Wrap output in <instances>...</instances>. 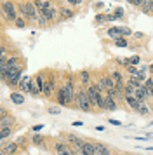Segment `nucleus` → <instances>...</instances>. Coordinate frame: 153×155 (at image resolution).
Here are the masks:
<instances>
[{"label":"nucleus","mask_w":153,"mask_h":155,"mask_svg":"<svg viewBox=\"0 0 153 155\" xmlns=\"http://www.w3.org/2000/svg\"><path fill=\"white\" fill-rule=\"evenodd\" d=\"M71 16H73V12L68 11V9H63L61 11V18H71Z\"/></svg>","instance_id":"72a5a7b5"},{"label":"nucleus","mask_w":153,"mask_h":155,"mask_svg":"<svg viewBox=\"0 0 153 155\" xmlns=\"http://www.w3.org/2000/svg\"><path fill=\"white\" fill-rule=\"evenodd\" d=\"M42 129H44V126H42V124H37V126L33 127V131H35V133H38V131H42Z\"/></svg>","instance_id":"4c0bfd02"},{"label":"nucleus","mask_w":153,"mask_h":155,"mask_svg":"<svg viewBox=\"0 0 153 155\" xmlns=\"http://www.w3.org/2000/svg\"><path fill=\"white\" fill-rule=\"evenodd\" d=\"M2 11H4V14L9 21H16L18 19V11H16V5H14L12 2H4L2 4Z\"/></svg>","instance_id":"20e7f679"},{"label":"nucleus","mask_w":153,"mask_h":155,"mask_svg":"<svg viewBox=\"0 0 153 155\" xmlns=\"http://www.w3.org/2000/svg\"><path fill=\"white\" fill-rule=\"evenodd\" d=\"M139 61H141V59H139V56H131V58H125L124 63L125 64H139Z\"/></svg>","instance_id":"b1692460"},{"label":"nucleus","mask_w":153,"mask_h":155,"mask_svg":"<svg viewBox=\"0 0 153 155\" xmlns=\"http://www.w3.org/2000/svg\"><path fill=\"white\" fill-rule=\"evenodd\" d=\"M18 145L19 147H26V140L24 138H18Z\"/></svg>","instance_id":"c9c22d12"},{"label":"nucleus","mask_w":153,"mask_h":155,"mask_svg":"<svg viewBox=\"0 0 153 155\" xmlns=\"http://www.w3.org/2000/svg\"><path fill=\"white\" fill-rule=\"evenodd\" d=\"M148 70H150V73H151V75H153V63L150 64V66H148Z\"/></svg>","instance_id":"c03bdc74"},{"label":"nucleus","mask_w":153,"mask_h":155,"mask_svg":"<svg viewBox=\"0 0 153 155\" xmlns=\"http://www.w3.org/2000/svg\"><path fill=\"white\" fill-rule=\"evenodd\" d=\"M44 14L49 18V21H52V19L56 18V9H54V7H49L47 11H44Z\"/></svg>","instance_id":"393cba45"},{"label":"nucleus","mask_w":153,"mask_h":155,"mask_svg":"<svg viewBox=\"0 0 153 155\" xmlns=\"http://www.w3.org/2000/svg\"><path fill=\"white\" fill-rule=\"evenodd\" d=\"M35 82H37V87H38V91H44V85H45V82H44V77L42 75H38V77L35 78Z\"/></svg>","instance_id":"cd10ccee"},{"label":"nucleus","mask_w":153,"mask_h":155,"mask_svg":"<svg viewBox=\"0 0 153 155\" xmlns=\"http://www.w3.org/2000/svg\"><path fill=\"white\" fill-rule=\"evenodd\" d=\"M31 141H33V145H44V136L42 134H33Z\"/></svg>","instance_id":"a878e982"},{"label":"nucleus","mask_w":153,"mask_h":155,"mask_svg":"<svg viewBox=\"0 0 153 155\" xmlns=\"http://www.w3.org/2000/svg\"><path fill=\"white\" fill-rule=\"evenodd\" d=\"M5 115H7V112L2 108V110H0V119H2V117H5Z\"/></svg>","instance_id":"a19ab883"},{"label":"nucleus","mask_w":153,"mask_h":155,"mask_svg":"<svg viewBox=\"0 0 153 155\" xmlns=\"http://www.w3.org/2000/svg\"><path fill=\"white\" fill-rule=\"evenodd\" d=\"M19 9H21V12H23V16H26L28 19H37V18H38V9H37V5L31 4V2L21 4Z\"/></svg>","instance_id":"7ed1b4c3"},{"label":"nucleus","mask_w":153,"mask_h":155,"mask_svg":"<svg viewBox=\"0 0 153 155\" xmlns=\"http://www.w3.org/2000/svg\"><path fill=\"white\" fill-rule=\"evenodd\" d=\"M61 91H63V94H64V98H66V101H68V105H70L76 96V91H75V87H73V84H71V80H68L66 84L63 85Z\"/></svg>","instance_id":"39448f33"},{"label":"nucleus","mask_w":153,"mask_h":155,"mask_svg":"<svg viewBox=\"0 0 153 155\" xmlns=\"http://www.w3.org/2000/svg\"><path fill=\"white\" fill-rule=\"evenodd\" d=\"M127 71H129L131 75H138L139 73V70L136 68V66H132V64H127Z\"/></svg>","instance_id":"473e14b6"},{"label":"nucleus","mask_w":153,"mask_h":155,"mask_svg":"<svg viewBox=\"0 0 153 155\" xmlns=\"http://www.w3.org/2000/svg\"><path fill=\"white\" fill-rule=\"evenodd\" d=\"M122 35L129 37V35H134V33H132V31H131V30H129V28H122Z\"/></svg>","instance_id":"f704fd0d"},{"label":"nucleus","mask_w":153,"mask_h":155,"mask_svg":"<svg viewBox=\"0 0 153 155\" xmlns=\"http://www.w3.org/2000/svg\"><path fill=\"white\" fill-rule=\"evenodd\" d=\"M115 45H117V47H127V40L120 37V38H117V40H115Z\"/></svg>","instance_id":"c756f323"},{"label":"nucleus","mask_w":153,"mask_h":155,"mask_svg":"<svg viewBox=\"0 0 153 155\" xmlns=\"http://www.w3.org/2000/svg\"><path fill=\"white\" fill-rule=\"evenodd\" d=\"M103 21H110V16H104V14H97L96 16V23H99V25H101V23Z\"/></svg>","instance_id":"c85d7f7f"},{"label":"nucleus","mask_w":153,"mask_h":155,"mask_svg":"<svg viewBox=\"0 0 153 155\" xmlns=\"http://www.w3.org/2000/svg\"><path fill=\"white\" fill-rule=\"evenodd\" d=\"M103 80H104V85H106V92L115 87V80H113V77H111V75H106V77H103Z\"/></svg>","instance_id":"a211bd4d"},{"label":"nucleus","mask_w":153,"mask_h":155,"mask_svg":"<svg viewBox=\"0 0 153 155\" xmlns=\"http://www.w3.org/2000/svg\"><path fill=\"white\" fill-rule=\"evenodd\" d=\"M14 25H16L18 28H24V26H26V21H24V19H21V18H18V19L14 21Z\"/></svg>","instance_id":"2f4dec72"},{"label":"nucleus","mask_w":153,"mask_h":155,"mask_svg":"<svg viewBox=\"0 0 153 155\" xmlns=\"http://www.w3.org/2000/svg\"><path fill=\"white\" fill-rule=\"evenodd\" d=\"M56 98H57V103H59V105H68V101H66V98H64V94H63V91L61 89H59V91L56 92Z\"/></svg>","instance_id":"412c9836"},{"label":"nucleus","mask_w":153,"mask_h":155,"mask_svg":"<svg viewBox=\"0 0 153 155\" xmlns=\"http://www.w3.org/2000/svg\"><path fill=\"white\" fill-rule=\"evenodd\" d=\"M44 96H45V98H50V96H52V94H54V78L50 77L49 78V82H45V85H44Z\"/></svg>","instance_id":"9b49d317"},{"label":"nucleus","mask_w":153,"mask_h":155,"mask_svg":"<svg viewBox=\"0 0 153 155\" xmlns=\"http://www.w3.org/2000/svg\"><path fill=\"white\" fill-rule=\"evenodd\" d=\"M68 141H70V143H71L75 148H78V150H80V148L83 147V143H85V141L80 140V138H78V136H75V134H70V136H68Z\"/></svg>","instance_id":"4468645a"},{"label":"nucleus","mask_w":153,"mask_h":155,"mask_svg":"<svg viewBox=\"0 0 153 155\" xmlns=\"http://www.w3.org/2000/svg\"><path fill=\"white\" fill-rule=\"evenodd\" d=\"M127 2H131V4H134V0H127Z\"/></svg>","instance_id":"a18cd8bd"},{"label":"nucleus","mask_w":153,"mask_h":155,"mask_svg":"<svg viewBox=\"0 0 153 155\" xmlns=\"http://www.w3.org/2000/svg\"><path fill=\"white\" fill-rule=\"evenodd\" d=\"M75 103H76V108H80L83 112H90V108H92V103H90L89 96H87V91H76V96H75Z\"/></svg>","instance_id":"f03ea898"},{"label":"nucleus","mask_w":153,"mask_h":155,"mask_svg":"<svg viewBox=\"0 0 153 155\" xmlns=\"http://www.w3.org/2000/svg\"><path fill=\"white\" fill-rule=\"evenodd\" d=\"M87 96H89L92 106H97L101 110H106L104 108V96H101V91H99L97 85H90L89 89H87Z\"/></svg>","instance_id":"f257e3e1"},{"label":"nucleus","mask_w":153,"mask_h":155,"mask_svg":"<svg viewBox=\"0 0 153 155\" xmlns=\"http://www.w3.org/2000/svg\"><path fill=\"white\" fill-rule=\"evenodd\" d=\"M21 68L19 70H14V71H9V75H7V82L11 85H19L21 82Z\"/></svg>","instance_id":"0eeeda50"},{"label":"nucleus","mask_w":153,"mask_h":155,"mask_svg":"<svg viewBox=\"0 0 153 155\" xmlns=\"http://www.w3.org/2000/svg\"><path fill=\"white\" fill-rule=\"evenodd\" d=\"M108 35H110L113 40H117V38H120V37H122V28H118V26H113V28L108 30Z\"/></svg>","instance_id":"2eb2a0df"},{"label":"nucleus","mask_w":153,"mask_h":155,"mask_svg":"<svg viewBox=\"0 0 153 155\" xmlns=\"http://www.w3.org/2000/svg\"><path fill=\"white\" fill-rule=\"evenodd\" d=\"M134 98L139 99V101H145L146 98H150V94H148V89L145 87V84L141 85V87H138V89H136V92H134Z\"/></svg>","instance_id":"1a4fd4ad"},{"label":"nucleus","mask_w":153,"mask_h":155,"mask_svg":"<svg viewBox=\"0 0 153 155\" xmlns=\"http://www.w3.org/2000/svg\"><path fill=\"white\" fill-rule=\"evenodd\" d=\"M11 133H12V129H11V127H0V138H2V140L9 138Z\"/></svg>","instance_id":"4be33fe9"},{"label":"nucleus","mask_w":153,"mask_h":155,"mask_svg":"<svg viewBox=\"0 0 153 155\" xmlns=\"http://www.w3.org/2000/svg\"><path fill=\"white\" fill-rule=\"evenodd\" d=\"M31 84H33V78L28 77V75H24V77L21 78L19 82V89L23 92H30V89H31Z\"/></svg>","instance_id":"6e6552de"},{"label":"nucleus","mask_w":153,"mask_h":155,"mask_svg":"<svg viewBox=\"0 0 153 155\" xmlns=\"http://www.w3.org/2000/svg\"><path fill=\"white\" fill-rule=\"evenodd\" d=\"M80 153L82 155H96V148H94V143L90 141H85L83 147L80 148Z\"/></svg>","instance_id":"9d476101"},{"label":"nucleus","mask_w":153,"mask_h":155,"mask_svg":"<svg viewBox=\"0 0 153 155\" xmlns=\"http://www.w3.org/2000/svg\"><path fill=\"white\" fill-rule=\"evenodd\" d=\"M139 115H148V113H150V108H148V105H146L145 101H141V103H139Z\"/></svg>","instance_id":"5701e85b"},{"label":"nucleus","mask_w":153,"mask_h":155,"mask_svg":"<svg viewBox=\"0 0 153 155\" xmlns=\"http://www.w3.org/2000/svg\"><path fill=\"white\" fill-rule=\"evenodd\" d=\"M56 153L57 155H76L75 150L76 148H73L71 145H66V143H56Z\"/></svg>","instance_id":"423d86ee"},{"label":"nucleus","mask_w":153,"mask_h":155,"mask_svg":"<svg viewBox=\"0 0 153 155\" xmlns=\"http://www.w3.org/2000/svg\"><path fill=\"white\" fill-rule=\"evenodd\" d=\"M134 37H136V38H141V37H143V33H139V31H136V33H134Z\"/></svg>","instance_id":"79ce46f5"},{"label":"nucleus","mask_w":153,"mask_h":155,"mask_svg":"<svg viewBox=\"0 0 153 155\" xmlns=\"http://www.w3.org/2000/svg\"><path fill=\"white\" fill-rule=\"evenodd\" d=\"M49 113H52V115H57V113H59V108H49Z\"/></svg>","instance_id":"58836bf2"},{"label":"nucleus","mask_w":153,"mask_h":155,"mask_svg":"<svg viewBox=\"0 0 153 155\" xmlns=\"http://www.w3.org/2000/svg\"><path fill=\"white\" fill-rule=\"evenodd\" d=\"M2 148L5 150V153H16L19 145H18V141H14V143H9V145H5V147H2Z\"/></svg>","instance_id":"dca6fc26"},{"label":"nucleus","mask_w":153,"mask_h":155,"mask_svg":"<svg viewBox=\"0 0 153 155\" xmlns=\"http://www.w3.org/2000/svg\"><path fill=\"white\" fill-rule=\"evenodd\" d=\"M37 21H38V25H47L49 23V18L44 12H38V18H37Z\"/></svg>","instance_id":"bb28decb"},{"label":"nucleus","mask_w":153,"mask_h":155,"mask_svg":"<svg viewBox=\"0 0 153 155\" xmlns=\"http://www.w3.org/2000/svg\"><path fill=\"white\" fill-rule=\"evenodd\" d=\"M124 98H125V101H127V105L131 106L134 112H138V110H139V103H141V101L136 99L134 96H124Z\"/></svg>","instance_id":"ddd939ff"},{"label":"nucleus","mask_w":153,"mask_h":155,"mask_svg":"<svg viewBox=\"0 0 153 155\" xmlns=\"http://www.w3.org/2000/svg\"><path fill=\"white\" fill-rule=\"evenodd\" d=\"M104 108H106V110H111V112H113V110H117L115 98H111L110 94H106V96H104Z\"/></svg>","instance_id":"f8f14e48"},{"label":"nucleus","mask_w":153,"mask_h":155,"mask_svg":"<svg viewBox=\"0 0 153 155\" xmlns=\"http://www.w3.org/2000/svg\"><path fill=\"white\" fill-rule=\"evenodd\" d=\"M110 124H113V126H120V122H118V120H115V119H111Z\"/></svg>","instance_id":"ea45409f"},{"label":"nucleus","mask_w":153,"mask_h":155,"mask_svg":"<svg viewBox=\"0 0 153 155\" xmlns=\"http://www.w3.org/2000/svg\"><path fill=\"white\" fill-rule=\"evenodd\" d=\"M12 124H14V119L9 117V115H5V117L0 119V127H12Z\"/></svg>","instance_id":"f3484780"},{"label":"nucleus","mask_w":153,"mask_h":155,"mask_svg":"<svg viewBox=\"0 0 153 155\" xmlns=\"http://www.w3.org/2000/svg\"><path fill=\"white\" fill-rule=\"evenodd\" d=\"M143 2H145V0H134V4H132V5H136V7H141V5H143Z\"/></svg>","instance_id":"e433bc0d"},{"label":"nucleus","mask_w":153,"mask_h":155,"mask_svg":"<svg viewBox=\"0 0 153 155\" xmlns=\"http://www.w3.org/2000/svg\"><path fill=\"white\" fill-rule=\"evenodd\" d=\"M11 99H12L16 105H23V103H24V98L21 96L19 92H12V94H11Z\"/></svg>","instance_id":"6ab92c4d"},{"label":"nucleus","mask_w":153,"mask_h":155,"mask_svg":"<svg viewBox=\"0 0 153 155\" xmlns=\"http://www.w3.org/2000/svg\"><path fill=\"white\" fill-rule=\"evenodd\" d=\"M136 89H138V87H134L132 84H129V82H127V84H125V87H124L125 96H134V92H136Z\"/></svg>","instance_id":"aec40b11"},{"label":"nucleus","mask_w":153,"mask_h":155,"mask_svg":"<svg viewBox=\"0 0 153 155\" xmlns=\"http://www.w3.org/2000/svg\"><path fill=\"white\" fill-rule=\"evenodd\" d=\"M70 4H71V5H75V4H78V0H68Z\"/></svg>","instance_id":"37998d69"},{"label":"nucleus","mask_w":153,"mask_h":155,"mask_svg":"<svg viewBox=\"0 0 153 155\" xmlns=\"http://www.w3.org/2000/svg\"><path fill=\"white\" fill-rule=\"evenodd\" d=\"M80 80H82V84H89V71H82L80 73Z\"/></svg>","instance_id":"7c9ffc66"}]
</instances>
